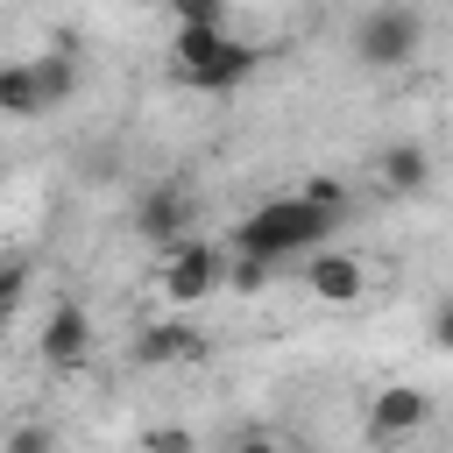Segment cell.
Returning <instances> with one entry per match:
<instances>
[{
    "mask_svg": "<svg viewBox=\"0 0 453 453\" xmlns=\"http://www.w3.org/2000/svg\"><path fill=\"white\" fill-rule=\"evenodd\" d=\"M333 226H340V219H333V212H319L304 191H283V198H262L255 212H241L226 241H234L241 255H262V262H276V269H283V262H297L304 248L333 241Z\"/></svg>",
    "mask_w": 453,
    "mask_h": 453,
    "instance_id": "obj_1",
    "label": "cell"
},
{
    "mask_svg": "<svg viewBox=\"0 0 453 453\" xmlns=\"http://www.w3.org/2000/svg\"><path fill=\"white\" fill-rule=\"evenodd\" d=\"M255 64H262V50L248 35H234L226 21H177V35H170V78L191 92H234Z\"/></svg>",
    "mask_w": 453,
    "mask_h": 453,
    "instance_id": "obj_2",
    "label": "cell"
},
{
    "mask_svg": "<svg viewBox=\"0 0 453 453\" xmlns=\"http://www.w3.org/2000/svg\"><path fill=\"white\" fill-rule=\"evenodd\" d=\"M425 57V7L411 0H382L354 21V64L361 71H403Z\"/></svg>",
    "mask_w": 453,
    "mask_h": 453,
    "instance_id": "obj_3",
    "label": "cell"
},
{
    "mask_svg": "<svg viewBox=\"0 0 453 453\" xmlns=\"http://www.w3.org/2000/svg\"><path fill=\"white\" fill-rule=\"evenodd\" d=\"M219 276H226V255H219L205 234H177V241H163V255H156V297H163L170 311L205 304V297L219 290Z\"/></svg>",
    "mask_w": 453,
    "mask_h": 453,
    "instance_id": "obj_4",
    "label": "cell"
},
{
    "mask_svg": "<svg viewBox=\"0 0 453 453\" xmlns=\"http://www.w3.org/2000/svg\"><path fill=\"white\" fill-rule=\"evenodd\" d=\"M297 283H304L311 304H326V311H354V304L368 297V262H361L354 248H340V241H319V248H304Z\"/></svg>",
    "mask_w": 453,
    "mask_h": 453,
    "instance_id": "obj_5",
    "label": "cell"
},
{
    "mask_svg": "<svg viewBox=\"0 0 453 453\" xmlns=\"http://www.w3.org/2000/svg\"><path fill=\"white\" fill-rule=\"evenodd\" d=\"M425 425H432V396H425L418 382H389V389L368 396V439H375V446H389V439H418Z\"/></svg>",
    "mask_w": 453,
    "mask_h": 453,
    "instance_id": "obj_6",
    "label": "cell"
},
{
    "mask_svg": "<svg viewBox=\"0 0 453 453\" xmlns=\"http://www.w3.org/2000/svg\"><path fill=\"white\" fill-rule=\"evenodd\" d=\"M92 340H99V333H92V311L64 297V304H50V319H42V340H35V347H42V361H50L57 375H71V368H85V361H92Z\"/></svg>",
    "mask_w": 453,
    "mask_h": 453,
    "instance_id": "obj_7",
    "label": "cell"
},
{
    "mask_svg": "<svg viewBox=\"0 0 453 453\" xmlns=\"http://www.w3.org/2000/svg\"><path fill=\"white\" fill-rule=\"evenodd\" d=\"M191 219H198V205H191V191H184V184H170V177H163V184H149V191H142V205H134V234H142V241H156V248H163V241H177V234H191Z\"/></svg>",
    "mask_w": 453,
    "mask_h": 453,
    "instance_id": "obj_8",
    "label": "cell"
},
{
    "mask_svg": "<svg viewBox=\"0 0 453 453\" xmlns=\"http://www.w3.org/2000/svg\"><path fill=\"white\" fill-rule=\"evenodd\" d=\"M198 354H205V333L184 326V319H156V326H142V340H134V361H142V368H184V361H198Z\"/></svg>",
    "mask_w": 453,
    "mask_h": 453,
    "instance_id": "obj_9",
    "label": "cell"
},
{
    "mask_svg": "<svg viewBox=\"0 0 453 453\" xmlns=\"http://www.w3.org/2000/svg\"><path fill=\"white\" fill-rule=\"evenodd\" d=\"M375 177H382V191L411 198V191L432 184V149H425V142H389V149L375 156Z\"/></svg>",
    "mask_w": 453,
    "mask_h": 453,
    "instance_id": "obj_10",
    "label": "cell"
},
{
    "mask_svg": "<svg viewBox=\"0 0 453 453\" xmlns=\"http://www.w3.org/2000/svg\"><path fill=\"white\" fill-rule=\"evenodd\" d=\"M35 113H42L35 64H28V57H7V64H0V120H35Z\"/></svg>",
    "mask_w": 453,
    "mask_h": 453,
    "instance_id": "obj_11",
    "label": "cell"
},
{
    "mask_svg": "<svg viewBox=\"0 0 453 453\" xmlns=\"http://www.w3.org/2000/svg\"><path fill=\"white\" fill-rule=\"evenodd\" d=\"M35 64V92H42V113L50 106H64L71 92H78V64L64 57V50H42V57H28Z\"/></svg>",
    "mask_w": 453,
    "mask_h": 453,
    "instance_id": "obj_12",
    "label": "cell"
},
{
    "mask_svg": "<svg viewBox=\"0 0 453 453\" xmlns=\"http://www.w3.org/2000/svg\"><path fill=\"white\" fill-rule=\"evenodd\" d=\"M297 191H304V198H311V205H319V212H333V219H347V205H354V198H347V184H340V177H304V184H297Z\"/></svg>",
    "mask_w": 453,
    "mask_h": 453,
    "instance_id": "obj_13",
    "label": "cell"
},
{
    "mask_svg": "<svg viewBox=\"0 0 453 453\" xmlns=\"http://www.w3.org/2000/svg\"><path fill=\"white\" fill-rule=\"evenodd\" d=\"M170 21H226V0H163Z\"/></svg>",
    "mask_w": 453,
    "mask_h": 453,
    "instance_id": "obj_14",
    "label": "cell"
},
{
    "mask_svg": "<svg viewBox=\"0 0 453 453\" xmlns=\"http://www.w3.org/2000/svg\"><path fill=\"white\" fill-rule=\"evenodd\" d=\"M28 297V262H0V319Z\"/></svg>",
    "mask_w": 453,
    "mask_h": 453,
    "instance_id": "obj_15",
    "label": "cell"
},
{
    "mask_svg": "<svg viewBox=\"0 0 453 453\" xmlns=\"http://www.w3.org/2000/svg\"><path fill=\"white\" fill-rule=\"evenodd\" d=\"M0 446H7V453H35V446H50V432H42V425H21V432H7Z\"/></svg>",
    "mask_w": 453,
    "mask_h": 453,
    "instance_id": "obj_16",
    "label": "cell"
},
{
    "mask_svg": "<svg viewBox=\"0 0 453 453\" xmlns=\"http://www.w3.org/2000/svg\"><path fill=\"white\" fill-rule=\"evenodd\" d=\"M120 7H134V14H149V7H163V0H120Z\"/></svg>",
    "mask_w": 453,
    "mask_h": 453,
    "instance_id": "obj_17",
    "label": "cell"
}]
</instances>
